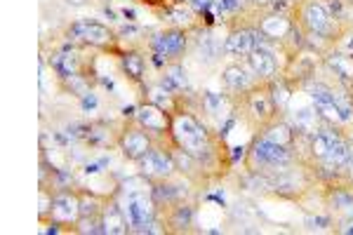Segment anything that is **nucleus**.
<instances>
[{
	"label": "nucleus",
	"instance_id": "423d86ee",
	"mask_svg": "<svg viewBox=\"0 0 353 235\" xmlns=\"http://www.w3.org/2000/svg\"><path fill=\"white\" fill-rule=\"evenodd\" d=\"M301 24L313 36L330 38L332 33V14L328 12V5L321 0H306L301 8Z\"/></svg>",
	"mask_w": 353,
	"mask_h": 235
},
{
	"label": "nucleus",
	"instance_id": "c756f323",
	"mask_svg": "<svg viewBox=\"0 0 353 235\" xmlns=\"http://www.w3.org/2000/svg\"><path fill=\"white\" fill-rule=\"evenodd\" d=\"M81 195V216H99L104 210V203L92 193H78Z\"/></svg>",
	"mask_w": 353,
	"mask_h": 235
},
{
	"label": "nucleus",
	"instance_id": "ea45409f",
	"mask_svg": "<svg viewBox=\"0 0 353 235\" xmlns=\"http://www.w3.org/2000/svg\"><path fill=\"white\" fill-rule=\"evenodd\" d=\"M142 3H149V5H156V3H162V0H142Z\"/></svg>",
	"mask_w": 353,
	"mask_h": 235
},
{
	"label": "nucleus",
	"instance_id": "bb28decb",
	"mask_svg": "<svg viewBox=\"0 0 353 235\" xmlns=\"http://www.w3.org/2000/svg\"><path fill=\"white\" fill-rule=\"evenodd\" d=\"M203 106H205V111L210 115L224 118V115H226V111H228V99H226V94H222V92H205Z\"/></svg>",
	"mask_w": 353,
	"mask_h": 235
},
{
	"label": "nucleus",
	"instance_id": "9d476101",
	"mask_svg": "<svg viewBox=\"0 0 353 235\" xmlns=\"http://www.w3.org/2000/svg\"><path fill=\"white\" fill-rule=\"evenodd\" d=\"M309 99L316 106V111L321 113L323 120L334 122V125H341L344 118H341V111L337 106V99H334V89H330L328 85H313Z\"/></svg>",
	"mask_w": 353,
	"mask_h": 235
},
{
	"label": "nucleus",
	"instance_id": "f257e3e1",
	"mask_svg": "<svg viewBox=\"0 0 353 235\" xmlns=\"http://www.w3.org/2000/svg\"><path fill=\"white\" fill-rule=\"evenodd\" d=\"M170 134L175 146L189 150L195 160H203L207 153L212 150L210 146V134L193 115L189 113H175L172 115Z\"/></svg>",
	"mask_w": 353,
	"mask_h": 235
},
{
	"label": "nucleus",
	"instance_id": "5701e85b",
	"mask_svg": "<svg viewBox=\"0 0 353 235\" xmlns=\"http://www.w3.org/2000/svg\"><path fill=\"white\" fill-rule=\"evenodd\" d=\"M328 61L330 71H334V76L344 82H351L353 80V54H346V52H332L325 57Z\"/></svg>",
	"mask_w": 353,
	"mask_h": 235
},
{
	"label": "nucleus",
	"instance_id": "e433bc0d",
	"mask_svg": "<svg viewBox=\"0 0 353 235\" xmlns=\"http://www.w3.org/2000/svg\"><path fill=\"white\" fill-rule=\"evenodd\" d=\"M339 47H341V52L353 54V33H346V36L341 38V41H339Z\"/></svg>",
	"mask_w": 353,
	"mask_h": 235
},
{
	"label": "nucleus",
	"instance_id": "7c9ffc66",
	"mask_svg": "<svg viewBox=\"0 0 353 235\" xmlns=\"http://www.w3.org/2000/svg\"><path fill=\"white\" fill-rule=\"evenodd\" d=\"M268 92H271V99H273V104H276V109H285V106L290 104V99H292V94H290L288 82L285 80H273V85Z\"/></svg>",
	"mask_w": 353,
	"mask_h": 235
},
{
	"label": "nucleus",
	"instance_id": "473e14b6",
	"mask_svg": "<svg viewBox=\"0 0 353 235\" xmlns=\"http://www.w3.org/2000/svg\"><path fill=\"white\" fill-rule=\"evenodd\" d=\"M243 5H245V0H215L212 8H217L224 14H233V12H238V10H243Z\"/></svg>",
	"mask_w": 353,
	"mask_h": 235
},
{
	"label": "nucleus",
	"instance_id": "f8f14e48",
	"mask_svg": "<svg viewBox=\"0 0 353 235\" xmlns=\"http://www.w3.org/2000/svg\"><path fill=\"white\" fill-rule=\"evenodd\" d=\"M137 125H142L144 130L149 132H170V125H172V113H167L165 109L156 104H142L137 109Z\"/></svg>",
	"mask_w": 353,
	"mask_h": 235
},
{
	"label": "nucleus",
	"instance_id": "2eb2a0df",
	"mask_svg": "<svg viewBox=\"0 0 353 235\" xmlns=\"http://www.w3.org/2000/svg\"><path fill=\"white\" fill-rule=\"evenodd\" d=\"M292 29L295 26L290 21V16H285L283 12H273L259 21V33L271 38V41H283V38H288L292 33Z\"/></svg>",
	"mask_w": 353,
	"mask_h": 235
},
{
	"label": "nucleus",
	"instance_id": "412c9836",
	"mask_svg": "<svg viewBox=\"0 0 353 235\" xmlns=\"http://www.w3.org/2000/svg\"><path fill=\"white\" fill-rule=\"evenodd\" d=\"M224 45H226V38H217L212 31H203L198 38V54L200 59H207V61H215L217 57H222L224 52Z\"/></svg>",
	"mask_w": 353,
	"mask_h": 235
},
{
	"label": "nucleus",
	"instance_id": "39448f33",
	"mask_svg": "<svg viewBox=\"0 0 353 235\" xmlns=\"http://www.w3.org/2000/svg\"><path fill=\"white\" fill-rule=\"evenodd\" d=\"M139 175L151 181H162V179H170L177 172L175 160H172L170 150L151 148L144 158H139Z\"/></svg>",
	"mask_w": 353,
	"mask_h": 235
},
{
	"label": "nucleus",
	"instance_id": "9b49d317",
	"mask_svg": "<svg viewBox=\"0 0 353 235\" xmlns=\"http://www.w3.org/2000/svg\"><path fill=\"white\" fill-rule=\"evenodd\" d=\"M248 69L252 71V76L257 78V80H273V76H276V57H273V52L266 47L264 43H259L255 49L248 54Z\"/></svg>",
	"mask_w": 353,
	"mask_h": 235
},
{
	"label": "nucleus",
	"instance_id": "a19ab883",
	"mask_svg": "<svg viewBox=\"0 0 353 235\" xmlns=\"http://www.w3.org/2000/svg\"><path fill=\"white\" fill-rule=\"evenodd\" d=\"M177 3H186V5H189V3H191V0H177Z\"/></svg>",
	"mask_w": 353,
	"mask_h": 235
},
{
	"label": "nucleus",
	"instance_id": "7ed1b4c3",
	"mask_svg": "<svg viewBox=\"0 0 353 235\" xmlns=\"http://www.w3.org/2000/svg\"><path fill=\"white\" fill-rule=\"evenodd\" d=\"M290 165H292V153H290L288 146L271 142L266 137L255 139V144L250 148V167L255 172L271 175V172H278Z\"/></svg>",
	"mask_w": 353,
	"mask_h": 235
},
{
	"label": "nucleus",
	"instance_id": "4be33fe9",
	"mask_svg": "<svg viewBox=\"0 0 353 235\" xmlns=\"http://www.w3.org/2000/svg\"><path fill=\"white\" fill-rule=\"evenodd\" d=\"M52 71L57 74L59 78H64V80H71V78L78 76V69H81V64H78V57L74 52H57L52 54Z\"/></svg>",
	"mask_w": 353,
	"mask_h": 235
},
{
	"label": "nucleus",
	"instance_id": "1a4fd4ad",
	"mask_svg": "<svg viewBox=\"0 0 353 235\" xmlns=\"http://www.w3.org/2000/svg\"><path fill=\"white\" fill-rule=\"evenodd\" d=\"M69 36L85 45H92V47H106L114 43V31L99 21H76L69 29Z\"/></svg>",
	"mask_w": 353,
	"mask_h": 235
},
{
	"label": "nucleus",
	"instance_id": "a878e982",
	"mask_svg": "<svg viewBox=\"0 0 353 235\" xmlns=\"http://www.w3.org/2000/svg\"><path fill=\"white\" fill-rule=\"evenodd\" d=\"M191 223H193V207L191 205L179 203L177 207H172L170 226L175 228V231H186Z\"/></svg>",
	"mask_w": 353,
	"mask_h": 235
},
{
	"label": "nucleus",
	"instance_id": "dca6fc26",
	"mask_svg": "<svg viewBox=\"0 0 353 235\" xmlns=\"http://www.w3.org/2000/svg\"><path fill=\"white\" fill-rule=\"evenodd\" d=\"M248 109L259 122L271 120L273 113H276V104L271 99V92L268 89H252L248 94Z\"/></svg>",
	"mask_w": 353,
	"mask_h": 235
},
{
	"label": "nucleus",
	"instance_id": "c85d7f7f",
	"mask_svg": "<svg viewBox=\"0 0 353 235\" xmlns=\"http://www.w3.org/2000/svg\"><path fill=\"white\" fill-rule=\"evenodd\" d=\"M261 137L271 139V142H276V144H283V146L292 144V132H290V127L285 125V122H271V125H266Z\"/></svg>",
	"mask_w": 353,
	"mask_h": 235
},
{
	"label": "nucleus",
	"instance_id": "cd10ccee",
	"mask_svg": "<svg viewBox=\"0 0 353 235\" xmlns=\"http://www.w3.org/2000/svg\"><path fill=\"white\" fill-rule=\"evenodd\" d=\"M172 97H175V94H172L170 89H165L162 85L149 87V102L156 104V106H160V109H165L167 113L175 115L177 111H175V102H172Z\"/></svg>",
	"mask_w": 353,
	"mask_h": 235
},
{
	"label": "nucleus",
	"instance_id": "aec40b11",
	"mask_svg": "<svg viewBox=\"0 0 353 235\" xmlns=\"http://www.w3.org/2000/svg\"><path fill=\"white\" fill-rule=\"evenodd\" d=\"M341 137V134L337 132H330V130H318V132H313L311 134V142H309V153H311V158H316V160H325L328 158V153L332 150V146L337 144V139Z\"/></svg>",
	"mask_w": 353,
	"mask_h": 235
},
{
	"label": "nucleus",
	"instance_id": "f704fd0d",
	"mask_svg": "<svg viewBox=\"0 0 353 235\" xmlns=\"http://www.w3.org/2000/svg\"><path fill=\"white\" fill-rule=\"evenodd\" d=\"M339 233H344V235H351L353 233V214L349 216H344V219L339 221V228H337Z\"/></svg>",
	"mask_w": 353,
	"mask_h": 235
},
{
	"label": "nucleus",
	"instance_id": "2f4dec72",
	"mask_svg": "<svg viewBox=\"0 0 353 235\" xmlns=\"http://www.w3.org/2000/svg\"><path fill=\"white\" fill-rule=\"evenodd\" d=\"M330 205L353 214V191H349V188H337L332 193V198H330Z\"/></svg>",
	"mask_w": 353,
	"mask_h": 235
},
{
	"label": "nucleus",
	"instance_id": "6e6552de",
	"mask_svg": "<svg viewBox=\"0 0 353 235\" xmlns=\"http://www.w3.org/2000/svg\"><path fill=\"white\" fill-rule=\"evenodd\" d=\"M78 219H81V195L69 191V188L54 193L52 210H50V221L71 223V226H76Z\"/></svg>",
	"mask_w": 353,
	"mask_h": 235
},
{
	"label": "nucleus",
	"instance_id": "a211bd4d",
	"mask_svg": "<svg viewBox=\"0 0 353 235\" xmlns=\"http://www.w3.org/2000/svg\"><path fill=\"white\" fill-rule=\"evenodd\" d=\"M160 85L165 87V89H170L172 94H175V92H186V89H189L186 69H184L182 64H177V61H172V64H165V69H162Z\"/></svg>",
	"mask_w": 353,
	"mask_h": 235
},
{
	"label": "nucleus",
	"instance_id": "72a5a7b5",
	"mask_svg": "<svg viewBox=\"0 0 353 235\" xmlns=\"http://www.w3.org/2000/svg\"><path fill=\"white\" fill-rule=\"evenodd\" d=\"M52 198H54V195H52ZM52 198H50L45 188H41V210H38L41 219H47V216H50V210H52Z\"/></svg>",
	"mask_w": 353,
	"mask_h": 235
},
{
	"label": "nucleus",
	"instance_id": "4468645a",
	"mask_svg": "<svg viewBox=\"0 0 353 235\" xmlns=\"http://www.w3.org/2000/svg\"><path fill=\"white\" fill-rule=\"evenodd\" d=\"M99 219H102V233L106 235H125L130 233V223H127V216L125 212H122L120 203H106L102 214H99Z\"/></svg>",
	"mask_w": 353,
	"mask_h": 235
},
{
	"label": "nucleus",
	"instance_id": "6ab92c4d",
	"mask_svg": "<svg viewBox=\"0 0 353 235\" xmlns=\"http://www.w3.org/2000/svg\"><path fill=\"white\" fill-rule=\"evenodd\" d=\"M292 120H295V125H297V130H301L304 134H313V132H318L321 130V113L316 111V106L311 104H306V106H299V109H295L292 111Z\"/></svg>",
	"mask_w": 353,
	"mask_h": 235
},
{
	"label": "nucleus",
	"instance_id": "c9c22d12",
	"mask_svg": "<svg viewBox=\"0 0 353 235\" xmlns=\"http://www.w3.org/2000/svg\"><path fill=\"white\" fill-rule=\"evenodd\" d=\"M212 5H215V0H191V3H189V8L195 10V12H203V10L212 8Z\"/></svg>",
	"mask_w": 353,
	"mask_h": 235
},
{
	"label": "nucleus",
	"instance_id": "20e7f679",
	"mask_svg": "<svg viewBox=\"0 0 353 235\" xmlns=\"http://www.w3.org/2000/svg\"><path fill=\"white\" fill-rule=\"evenodd\" d=\"M151 49H153V57L158 64H165L170 59H179L184 52H186V45H189V36L184 29H167L160 31L151 38Z\"/></svg>",
	"mask_w": 353,
	"mask_h": 235
},
{
	"label": "nucleus",
	"instance_id": "4c0bfd02",
	"mask_svg": "<svg viewBox=\"0 0 353 235\" xmlns=\"http://www.w3.org/2000/svg\"><path fill=\"white\" fill-rule=\"evenodd\" d=\"M346 175H349V179H351V183H353V144L349 146V160H346Z\"/></svg>",
	"mask_w": 353,
	"mask_h": 235
},
{
	"label": "nucleus",
	"instance_id": "393cba45",
	"mask_svg": "<svg viewBox=\"0 0 353 235\" xmlns=\"http://www.w3.org/2000/svg\"><path fill=\"white\" fill-rule=\"evenodd\" d=\"M167 19L172 21V24L177 26V29H189V26H193V10L186 8V3H177L172 5L170 10H167Z\"/></svg>",
	"mask_w": 353,
	"mask_h": 235
},
{
	"label": "nucleus",
	"instance_id": "58836bf2",
	"mask_svg": "<svg viewBox=\"0 0 353 235\" xmlns=\"http://www.w3.org/2000/svg\"><path fill=\"white\" fill-rule=\"evenodd\" d=\"M252 5H259V8H266V5H271V0H248Z\"/></svg>",
	"mask_w": 353,
	"mask_h": 235
},
{
	"label": "nucleus",
	"instance_id": "f3484780",
	"mask_svg": "<svg viewBox=\"0 0 353 235\" xmlns=\"http://www.w3.org/2000/svg\"><path fill=\"white\" fill-rule=\"evenodd\" d=\"M250 74L252 71L248 66L228 64L222 74V80H224V85H226V89H231V92H245V89L252 87V78H255Z\"/></svg>",
	"mask_w": 353,
	"mask_h": 235
},
{
	"label": "nucleus",
	"instance_id": "0eeeda50",
	"mask_svg": "<svg viewBox=\"0 0 353 235\" xmlns=\"http://www.w3.org/2000/svg\"><path fill=\"white\" fill-rule=\"evenodd\" d=\"M118 148H120V153L125 155L127 160L144 158V155H147L149 150L153 148L149 130H144L142 125L125 127V132H122L120 137H118Z\"/></svg>",
	"mask_w": 353,
	"mask_h": 235
},
{
	"label": "nucleus",
	"instance_id": "b1692460",
	"mask_svg": "<svg viewBox=\"0 0 353 235\" xmlns=\"http://www.w3.org/2000/svg\"><path fill=\"white\" fill-rule=\"evenodd\" d=\"M120 66H122V71H125V76H130L132 80H142L144 69H147V61H144L142 54L127 52L120 57Z\"/></svg>",
	"mask_w": 353,
	"mask_h": 235
},
{
	"label": "nucleus",
	"instance_id": "f03ea898",
	"mask_svg": "<svg viewBox=\"0 0 353 235\" xmlns=\"http://www.w3.org/2000/svg\"><path fill=\"white\" fill-rule=\"evenodd\" d=\"M120 207L130 223V233H142L144 226L156 219V200L149 188H122Z\"/></svg>",
	"mask_w": 353,
	"mask_h": 235
},
{
	"label": "nucleus",
	"instance_id": "ddd939ff",
	"mask_svg": "<svg viewBox=\"0 0 353 235\" xmlns=\"http://www.w3.org/2000/svg\"><path fill=\"white\" fill-rule=\"evenodd\" d=\"M257 45H259V33L252 31V29H238L226 36L224 52L231 54V57H248Z\"/></svg>",
	"mask_w": 353,
	"mask_h": 235
}]
</instances>
